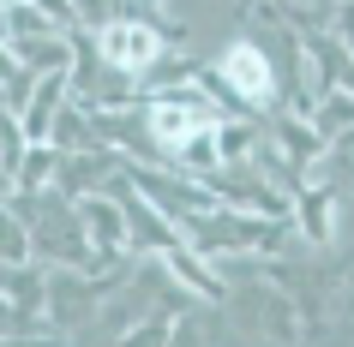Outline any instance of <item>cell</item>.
Returning a JSON list of instances; mask_svg holds the SVG:
<instances>
[{"label":"cell","instance_id":"277c9868","mask_svg":"<svg viewBox=\"0 0 354 347\" xmlns=\"http://www.w3.org/2000/svg\"><path fill=\"white\" fill-rule=\"evenodd\" d=\"M78 204V221H84V239H91L96 264L102 257H120L132 252V234H127V210H120V198H102V192H84Z\"/></svg>","mask_w":354,"mask_h":347},{"label":"cell","instance_id":"8fae6325","mask_svg":"<svg viewBox=\"0 0 354 347\" xmlns=\"http://www.w3.org/2000/svg\"><path fill=\"white\" fill-rule=\"evenodd\" d=\"M306 6H313L318 19H330V12H336V0H306Z\"/></svg>","mask_w":354,"mask_h":347},{"label":"cell","instance_id":"7c38bea8","mask_svg":"<svg viewBox=\"0 0 354 347\" xmlns=\"http://www.w3.org/2000/svg\"><path fill=\"white\" fill-rule=\"evenodd\" d=\"M0 19H6V0H0Z\"/></svg>","mask_w":354,"mask_h":347},{"label":"cell","instance_id":"8992f818","mask_svg":"<svg viewBox=\"0 0 354 347\" xmlns=\"http://www.w3.org/2000/svg\"><path fill=\"white\" fill-rule=\"evenodd\" d=\"M306 120H313V126L324 132V138L348 132V126H354V96L342 90V84H330V90H324V96L313 102V108H306Z\"/></svg>","mask_w":354,"mask_h":347},{"label":"cell","instance_id":"3957f363","mask_svg":"<svg viewBox=\"0 0 354 347\" xmlns=\"http://www.w3.org/2000/svg\"><path fill=\"white\" fill-rule=\"evenodd\" d=\"M96 54H102V66L138 78L162 60V30L150 19H109V24H96Z\"/></svg>","mask_w":354,"mask_h":347},{"label":"cell","instance_id":"5b68a950","mask_svg":"<svg viewBox=\"0 0 354 347\" xmlns=\"http://www.w3.org/2000/svg\"><path fill=\"white\" fill-rule=\"evenodd\" d=\"M73 96V78L66 72H37V90H30V102L19 108V126H24V138H48L55 132V114H60V102Z\"/></svg>","mask_w":354,"mask_h":347},{"label":"cell","instance_id":"52a82bcc","mask_svg":"<svg viewBox=\"0 0 354 347\" xmlns=\"http://www.w3.org/2000/svg\"><path fill=\"white\" fill-rule=\"evenodd\" d=\"M24 257H37V246H30V221L12 210V198H0V264H24Z\"/></svg>","mask_w":354,"mask_h":347},{"label":"cell","instance_id":"6da1fadb","mask_svg":"<svg viewBox=\"0 0 354 347\" xmlns=\"http://www.w3.org/2000/svg\"><path fill=\"white\" fill-rule=\"evenodd\" d=\"M198 78L246 114L277 108V66H270V54H264L259 42H228L223 54H216V66H205Z\"/></svg>","mask_w":354,"mask_h":347},{"label":"cell","instance_id":"7a4b0ae2","mask_svg":"<svg viewBox=\"0 0 354 347\" xmlns=\"http://www.w3.org/2000/svg\"><path fill=\"white\" fill-rule=\"evenodd\" d=\"M138 114H145V138L156 150H168V156H180L198 132H210L223 120L205 102V90H156L150 102H138Z\"/></svg>","mask_w":354,"mask_h":347},{"label":"cell","instance_id":"9c48e42d","mask_svg":"<svg viewBox=\"0 0 354 347\" xmlns=\"http://www.w3.org/2000/svg\"><path fill=\"white\" fill-rule=\"evenodd\" d=\"M336 84L354 96V54H342V66H336Z\"/></svg>","mask_w":354,"mask_h":347},{"label":"cell","instance_id":"30bf717a","mask_svg":"<svg viewBox=\"0 0 354 347\" xmlns=\"http://www.w3.org/2000/svg\"><path fill=\"white\" fill-rule=\"evenodd\" d=\"M12 192H19V186H12V168L0 162V198H12Z\"/></svg>","mask_w":354,"mask_h":347},{"label":"cell","instance_id":"ba28073f","mask_svg":"<svg viewBox=\"0 0 354 347\" xmlns=\"http://www.w3.org/2000/svg\"><path fill=\"white\" fill-rule=\"evenodd\" d=\"M216 156H223V162H252V156H259V132L252 126H241V120H216Z\"/></svg>","mask_w":354,"mask_h":347}]
</instances>
